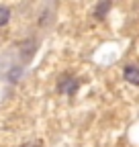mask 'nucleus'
Segmentation results:
<instances>
[{"mask_svg": "<svg viewBox=\"0 0 139 147\" xmlns=\"http://www.w3.org/2000/svg\"><path fill=\"white\" fill-rule=\"evenodd\" d=\"M78 86H80V80H78V78L63 76V78L59 80V84H57V90L63 92V94H67V96H74L76 90H78Z\"/></svg>", "mask_w": 139, "mask_h": 147, "instance_id": "nucleus-1", "label": "nucleus"}, {"mask_svg": "<svg viewBox=\"0 0 139 147\" xmlns=\"http://www.w3.org/2000/svg\"><path fill=\"white\" fill-rule=\"evenodd\" d=\"M123 78L131 86H139V65H127L123 69Z\"/></svg>", "mask_w": 139, "mask_h": 147, "instance_id": "nucleus-2", "label": "nucleus"}, {"mask_svg": "<svg viewBox=\"0 0 139 147\" xmlns=\"http://www.w3.org/2000/svg\"><path fill=\"white\" fill-rule=\"evenodd\" d=\"M111 8H113L111 2H100V4H96V8H94V16H96V18H104V14H107Z\"/></svg>", "mask_w": 139, "mask_h": 147, "instance_id": "nucleus-3", "label": "nucleus"}, {"mask_svg": "<svg viewBox=\"0 0 139 147\" xmlns=\"http://www.w3.org/2000/svg\"><path fill=\"white\" fill-rule=\"evenodd\" d=\"M8 18H10V10L6 6H0V27H4L8 23Z\"/></svg>", "mask_w": 139, "mask_h": 147, "instance_id": "nucleus-4", "label": "nucleus"}, {"mask_svg": "<svg viewBox=\"0 0 139 147\" xmlns=\"http://www.w3.org/2000/svg\"><path fill=\"white\" fill-rule=\"evenodd\" d=\"M21 147H41V145H39V143H35V141H33V143H23Z\"/></svg>", "mask_w": 139, "mask_h": 147, "instance_id": "nucleus-5", "label": "nucleus"}]
</instances>
